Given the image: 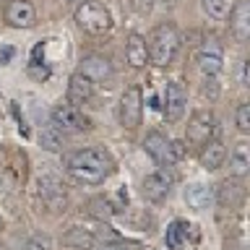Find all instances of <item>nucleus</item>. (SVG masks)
<instances>
[{"label":"nucleus","instance_id":"obj_1","mask_svg":"<svg viewBox=\"0 0 250 250\" xmlns=\"http://www.w3.org/2000/svg\"><path fill=\"white\" fill-rule=\"evenodd\" d=\"M112 169V159L102 148H78L65 156V172L81 185H102Z\"/></svg>","mask_w":250,"mask_h":250},{"label":"nucleus","instance_id":"obj_2","mask_svg":"<svg viewBox=\"0 0 250 250\" xmlns=\"http://www.w3.org/2000/svg\"><path fill=\"white\" fill-rule=\"evenodd\" d=\"M180 50V31L175 23H159L154 31H151V39H148V62L154 65H169L175 60V55Z\"/></svg>","mask_w":250,"mask_h":250},{"label":"nucleus","instance_id":"obj_3","mask_svg":"<svg viewBox=\"0 0 250 250\" xmlns=\"http://www.w3.org/2000/svg\"><path fill=\"white\" fill-rule=\"evenodd\" d=\"M76 23L86 34L99 37V34H107L112 29V13L99 0H81V5L76 8Z\"/></svg>","mask_w":250,"mask_h":250},{"label":"nucleus","instance_id":"obj_4","mask_svg":"<svg viewBox=\"0 0 250 250\" xmlns=\"http://www.w3.org/2000/svg\"><path fill=\"white\" fill-rule=\"evenodd\" d=\"M120 125L128 130H136L141 125V115H144V94H141V86H130V89L123 91L120 97Z\"/></svg>","mask_w":250,"mask_h":250},{"label":"nucleus","instance_id":"obj_5","mask_svg":"<svg viewBox=\"0 0 250 250\" xmlns=\"http://www.w3.org/2000/svg\"><path fill=\"white\" fill-rule=\"evenodd\" d=\"M214 128H216V120L214 115L208 112V109H198V112L190 115V120H188V144L190 146H203L206 141H211L214 136Z\"/></svg>","mask_w":250,"mask_h":250},{"label":"nucleus","instance_id":"obj_6","mask_svg":"<svg viewBox=\"0 0 250 250\" xmlns=\"http://www.w3.org/2000/svg\"><path fill=\"white\" fill-rule=\"evenodd\" d=\"M5 21L13 29H31L37 23V8L29 0H11L5 5Z\"/></svg>","mask_w":250,"mask_h":250},{"label":"nucleus","instance_id":"obj_7","mask_svg":"<svg viewBox=\"0 0 250 250\" xmlns=\"http://www.w3.org/2000/svg\"><path fill=\"white\" fill-rule=\"evenodd\" d=\"M172 183H175V177H172L167 169H156V172H151V175L144 180V188H141V190H144V195H146L148 201L162 203L169 195Z\"/></svg>","mask_w":250,"mask_h":250},{"label":"nucleus","instance_id":"obj_8","mask_svg":"<svg viewBox=\"0 0 250 250\" xmlns=\"http://www.w3.org/2000/svg\"><path fill=\"white\" fill-rule=\"evenodd\" d=\"M185 102H188L185 86L180 81H169L167 91H164V117L169 123H177L185 115Z\"/></svg>","mask_w":250,"mask_h":250},{"label":"nucleus","instance_id":"obj_9","mask_svg":"<svg viewBox=\"0 0 250 250\" xmlns=\"http://www.w3.org/2000/svg\"><path fill=\"white\" fill-rule=\"evenodd\" d=\"M52 125H58L60 130H89V120L81 115L78 107H70V104H58L52 109Z\"/></svg>","mask_w":250,"mask_h":250},{"label":"nucleus","instance_id":"obj_10","mask_svg":"<svg viewBox=\"0 0 250 250\" xmlns=\"http://www.w3.org/2000/svg\"><path fill=\"white\" fill-rule=\"evenodd\" d=\"M39 195H42V201L52 211H65L68 195H65V188H62V183L58 177H52V175L39 177Z\"/></svg>","mask_w":250,"mask_h":250},{"label":"nucleus","instance_id":"obj_11","mask_svg":"<svg viewBox=\"0 0 250 250\" xmlns=\"http://www.w3.org/2000/svg\"><path fill=\"white\" fill-rule=\"evenodd\" d=\"M229 31L237 42H248L250 39V3L248 0H237L229 8Z\"/></svg>","mask_w":250,"mask_h":250},{"label":"nucleus","instance_id":"obj_12","mask_svg":"<svg viewBox=\"0 0 250 250\" xmlns=\"http://www.w3.org/2000/svg\"><path fill=\"white\" fill-rule=\"evenodd\" d=\"M198 68L203 70V76H216L224 68V55H222V44L216 39H208L206 44L198 50Z\"/></svg>","mask_w":250,"mask_h":250},{"label":"nucleus","instance_id":"obj_13","mask_svg":"<svg viewBox=\"0 0 250 250\" xmlns=\"http://www.w3.org/2000/svg\"><path fill=\"white\" fill-rule=\"evenodd\" d=\"M78 73H83L86 78H91V81H109L112 78V62H109L104 55H86L81 60V70Z\"/></svg>","mask_w":250,"mask_h":250},{"label":"nucleus","instance_id":"obj_14","mask_svg":"<svg viewBox=\"0 0 250 250\" xmlns=\"http://www.w3.org/2000/svg\"><path fill=\"white\" fill-rule=\"evenodd\" d=\"M94 97V81L86 78L83 73H73L68 81V104L70 107H78V104H86Z\"/></svg>","mask_w":250,"mask_h":250},{"label":"nucleus","instance_id":"obj_15","mask_svg":"<svg viewBox=\"0 0 250 250\" xmlns=\"http://www.w3.org/2000/svg\"><path fill=\"white\" fill-rule=\"evenodd\" d=\"M125 60H128V65L136 68V70L148 65V44L141 34H136V31H133L128 37V42H125Z\"/></svg>","mask_w":250,"mask_h":250},{"label":"nucleus","instance_id":"obj_16","mask_svg":"<svg viewBox=\"0 0 250 250\" xmlns=\"http://www.w3.org/2000/svg\"><path fill=\"white\" fill-rule=\"evenodd\" d=\"M144 148H146V154L151 156L156 164H162V167L164 164H172L169 162V141H167V136H162L159 130H151L144 138Z\"/></svg>","mask_w":250,"mask_h":250},{"label":"nucleus","instance_id":"obj_17","mask_svg":"<svg viewBox=\"0 0 250 250\" xmlns=\"http://www.w3.org/2000/svg\"><path fill=\"white\" fill-rule=\"evenodd\" d=\"M62 245L68 250H94L97 237H94L89 229H83V227H70V229L62 234Z\"/></svg>","mask_w":250,"mask_h":250},{"label":"nucleus","instance_id":"obj_18","mask_svg":"<svg viewBox=\"0 0 250 250\" xmlns=\"http://www.w3.org/2000/svg\"><path fill=\"white\" fill-rule=\"evenodd\" d=\"M224 159H227V151H224L222 141H206V144H203V151H201L203 169L214 172V169H219L224 164Z\"/></svg>","mask_w":250,"mask_h":250},{"label":"nucleus","instance_id":"obj_19","mask_svg":"<svg viewBox=\"0 0 250 250\" xmlns=\"http://www.w3.org/2000/svg\"><path fill=\"white\" fill-rule=\"evenodd\" d=\"M242 198H245V190H242V185L237 183V177L234 180H224L222 185H219V203L227 208H234V206H240Z\"/></svg>","mask_w":250,"mask_h":250},{"label":"nucleus","instance_id":"obj_20","mask_svg":"<svg viewBox=\"0 0 250 250\" xmlns=\"http://www.w3.org/2000/svg\"><path fill=\"white\" fill-rule=\"evenodd\" d=\"M185 203L195 211H203L211 203V188L203 183H190L185 188Z\"/></svg>","mask_w":250,"mask_h":250},{"label":"nucleus","instance_id":"obj_21","mask_svg":"<svg viewBox=\"0 0 250 250\" xmlns=\"http://www.w3.org/2000/svg\"><path fill=\"white\" fill-rule=\"evenodd\" d=\"M229 172H232V177H237V180H242L250 172V148H248V144L234 146V151L229 156Z\"/></svg>","mask_w":250,"mask_h":250},{"label":"nucleus","instance_id":"obj_22","mask_svg":"<svg viewBox=\"0 0 250 250\" xmlns=\"http://www.w3.org/2000/svg\"><path fill=\"white\" fill-rule=\"evenodd\" d=\"M39 141H42V148H47V151H60L62 148V130L58 125H47L42 130V136H39Z\"/></svg>","mask_w":250,"mask_h":250},{"label":"nucleus","instance_id":"obj_23","mask_svg":"<svg viewBox=\"0 0 250 250\" xmlns=\"http://www.w3.org/2000/svg\"><path fill=\"white\" fill-rule=\"evenodd\" d=\"M201 5H203V11L216 21H224L227 16H229V8H232L229 0H201Z\"/></svg>","mask_w":250,"mask_h":250},{"label":"nucleus","instance_id":"obj_24","mask_svg":"<svg viewBox=\"0 0 250 250\" xmlns=\"http://www.w3.org/2000/svg\"><path fill=\"white\" fill-rule=\"evenodd\" d=\"M185 234H188L185 222H172V224L167 227V248H169V250H180V245H183V240H185Z\"/></svg>","mask_w":250,"mask_h":250},{"label":"nucleus","instance_id":"obj_25","mask_svg":"<svg viewBox=\"0 0 250 250\" xmlns=\"http://www.w3.org/2000/svg\"><path fill=\"white\" fill-rule=\"evenodd\" d=\"M89 214L94 219H99V222H104V219H112L115 216V206L107 198H94L89 203Z\"/></svg>","mask_w":250,"mask_h":250},{"label":"nucleus","instance_id":"obj_26","mask_svg":"<svg viewBox=\"0 0 250 250\" xmlns=\"http://www.w3.org/2000/svg\"><path fill=\"white\" fill-rule=\"evenodd\" d=\"M234 123H237L240 133H250V104H248V102H242V104L237 107V112H234Z\"/></svg>","mask_w":250,"mask_h":250},{"label":"nucleus","instance_id":"obj_27","mask_svg":"<svg viewBox=\"0 0 250 250\" xmlns=\"http://www.w3.org/2000/svg\"><path fill=\"white\" fill-rule=\"evenodd\" d=\"M23 250H52L50 234H34V237L26 242V248H23Z\"/></svg>","mask_w":250,"mask_h":250},{"label":"nucleus","instance_id":"obj_28","mask_svg":"<svg viewBox=\"0 0 250 250\" xmlns=\"http://www.w3.org/2000/svg\"><path fill=\"white\" fill-rule=\"evenodd\" d=\"M29 76L37 78V81H47L50 78V68L42 65V62H29Z\"/></svg>","mask_w":250,"mask_h":250},{"label":"nucleus","instance_id":"obj_29","mask_svg":"<svg viewBox=\"0 0 250 250\" xmlns=\"http://www.w3.org/2000/svg\"><path fill=\"white\" fill-rule=\"evenodd\" d=\"M185 156V144L183 141H169V162H180Z\"/></svg>","mask_w":250,"mask_h":250},{"label":"nucleus","instance_id":"obj_30","mask_svg":"<svg viewBox=\"0 0 250 250\" xmlns=\"http://www.w3.org/2000/svg\"><path fill=\"white\" fill-rule=\"evenodd\" d=\"M203 97H208V99L219 97V86L214 81V76H206V81H203Z\"/></svg>","mask_w":250,"mask_h":250},{"label":"nucleus","instance_id":"obj_31","mask_svg":"<svg viewBox=\"0 0 250 250\" xmlns=\"http://www.w3.org/2000/svg\"><path fill=\"white\" fill-rule=\"evenodd\" d=\"M130 5H133V11H136V13H141V16H146L148 11H151L154 0H130Z\"/></svg>","mask_w":250,"mask_h":250},{"label":"nucleus","instance_id":"obj_32","mask_svg":"<svg viewBox=\"0 0 250 250\" xmlns=\"http://www.w3.org/2000/svg\"><path fill=\"white\" fill-rule=\"evenodd\" d=\"M13 55H16V50L11 44H5V47H0V65H8V62L13 60Z\"/></svg>","mask_w":250,"mask_h":250},{"label":"nucleus","instance_id":"obj_33","mask_svg":"<svg viewBox=\"0 0 250 250\" xmlns=\"http://www.w3.org/2000/svg\"><path fill=\"white\" fill-rule=\"evenodd\" d=\"M240 83H242V86H250V62H248V60L242 62V70H240Z\"/></svg>","mask_w":250,"mask_h":250},{"label":"nucleus","instance_id":"obj_34","mask_svg":"<svg viewBox=\"0 0 250 250\" xmlns=\"http://www.w3.org/2000/svg\"><path fill=\"white\" fill-rule=\"evenodd\" d=\"M68 3H81V0H68Z\"/></svg>","mask_w":250,"mask_h":250},{"label":"nucleus","instance_id":"obj_35","mask_svg":"<svg viewBox=\"0 0 250 250\" xmlns=\"http://www.w3.org/2000/svg\"><path fill=\"white\" fill-rule=\"evenodd\" d=\"M104 250H120V248H104Z\"/></svg>","mask_w":250,"mask_h":250},{"label":"nucleus","instance_id":"obj_36","mask_svg":"<svg viewBox=\"0 0 250 250\" xmlns=\"http://www.w3.org/2000/svg\"><path fill=\"white\" fill-rule=\"evenodd\" d=\"M0 229H3V219H0Z\"/></svg>","mask_w":250,"mask_h":250}]
</instances>
